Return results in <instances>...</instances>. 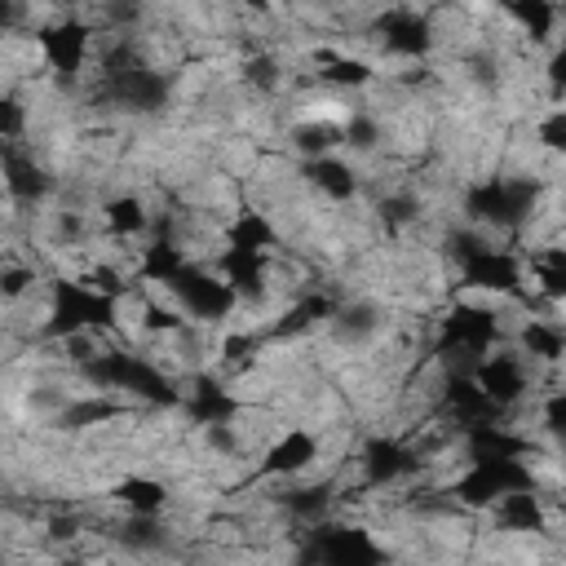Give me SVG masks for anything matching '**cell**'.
I'll list each match as a JSON object with an SVG mask.
<instances>
[{
    "label": "cell",
    "mask_w": 566,
    "mask_h": 566,
    "mask_svg": "<svg viewBox=\"0 0 566 566\" xmlns=\"http://www.w3.org/2000/svg\"><path fill=\"white\" fill-rule=\"evenodd\" d=\"M239 75L248 84V93H261V97H274L283 88V62L270 53V49H252L243 62H239Z\"/></svg>",
    "instance_id": "30bf717a"
},
{
    "label": "cell",
    "mask_w": 566,
    "mask_h": 566,
    "mask_svg": "<svg viewBox=\"0 0 566 566\" xmlns=\"http://www.w3.org/2000/svg\"><path fill=\"white\" fill-rule=\"evenodd\" d=\"M31 44H35V62H40V71L53 75V80H62V84L71 88V84L93 66L97 31H93V22L66 13V18L44 22V27L31 35Z\"/></svg>",
    "instance_id": "6da1fadb"
},
{
    "label": "cell",
    "mask_w": 566,
    "mask_h": 566,
    "mask_svg": "<svg viewBox=\"0 0 566 566\" xmlns=\"http://www.w3.org/2000/svg\"><path fill=\"white\" fill-rule=\"evenodd\" d=\"M279 4H301V0H279Z\"/></svg>",
    "instance_id": "5bb4252c"
},
{
    "label": "cell",
    "mask_w": 566,
    "mask_h": 566,
    "mask_svg": "<svg viewBox=\"0 0 566 566\" xmlns=\"http://www.w3.org/2000/svg\"><path fill=\"white\" fill-rule=\"evenodd\" d=\"M239 9H243L248 18H274L279 0H239Z\"/></svg>",
    "instance_id": "4fadbf2b"
},
{
    "label": "cell",
    "mask_w": 566,
    "mask_h": 566,
    "mask_svg": "<svg viewBox=\"0 0 566 566\" xmlns=\"http://www.w3.org/2000/svg\"><path fill=\"white\" fill-rule=\"evenodd\" d=\"M367 40L394 62H424L433 49V18L411 4H389L371 18Z\"/></svg>",
    "instance_id": "3957f363"
},
{
    "label": "cell",
    "mask_w": 566,
    "mask_h": 566,
    "mask_svg": "<svg viewBox=\"0 0 566 566\" xmlns=\"http://www.w3.org/2000/svg\"><path fill=\"white\" fill-rule=\"evenodd\" d=\"M31 137V102L13 88H0V146H18Z\"/></svg>",
    "instance_id": "8fae6325"
},
{
    "label": "cell",
    "mask_w": 566,
    "mask_h": 566,
    "mask_svg": "<svg viewBox=\"0 0 566 566\" xmlns=\"http://www.w3.org/2000/svg\"><path fill=\"white\" fill-rule=\"evenodd\" d=\"M53 172L49 164L35 155L31 142H18V146H0V190L9 195V203L18 208H40L49 195H53Z\"/></svg>",
    "instance_id": "277c9868"
},
{
    "label": "cell",
    "mask_w": 566,
    "mask_h": 566,
    "mask_svg": "<svg viewBox=\"0 0 566 566\" xmlns=\"http://www.w3.org/2000/svg\"><path fill=\"white\" fill-rule=\"evenodd\" d=\"M155 230V212L137 190H115L97 203V234L106 243H137Z\"/></svg>",
    "instance_id": "52a82bcc"
},
{
    "label": "cell",
    "mask_w": 566,
    "mask_h": 566,
    "mask_svg": "<svg viewBox=\"0 0 566 566\" xmlns=\"http://www.w3.org/2000/svg\"><path fill=\"white\" fill-rule=\"evenodd\" d=\"M296 177L327 208H349L363 195V172H358V164L345 159V150L318 155V159H296Z\"/></svg>",
    "instance_id": "8992f818"
},
{
    "label": "cell",
    "mask_w": 566,
    "mask_h": 566,
    "mask_svg": "<svg viewBox=\"0 0 566 566\" xmlns=\"http://www.w3.org/2000/svg\"><path fill=\"white\" fill-rule=\"evenodd\" d=\"M287 146L296 150V159H318V155H336L345 150V119L340 115H301L287 124Z\"/></svg>",
    "instance_id": "9c48e42d"
},
{
    "label": "cell",
    "mask_w": 566,
    "mask_h": 566,
    "mask_svg": "<svg viewBox=\"0 0 566 566\" xmlns=\"http://www.w3.org/2000/svg\"><path fill=\"white\" fill-rule=\"evenodd\" d=\"M106 500L128 517H164L172 504V486L155 473H124L111 482Z\"/></svg>",
    "instance_id": "ba28073f"
},
{
    "label": "cell",
    "mask_w": 566,
    "mask_h": 566,
    "mask_svg": "<svg viewBox=\"0 0 566 566\" xmlns=\"http://www.w3.org/2000/svg\"><path fill=\"white\" fill-rule=\"evenodd\" d=\"M535 142H539V150L553 155V159L566 150V111H562L557 102L535 119Z\"/></svg>",
    "instance_id": "7c38bea8"
},
{
    "label": "cell",
    "mask_w": 566,
    "mask_h": 566,
    "mask_svg": "<svg viewBox=\"0 0 566 566\" xmlns=\"http://www.w3.org/2000/svg\"><path fill=\"white\" fill-rule=\"evenodd\" d=\"M323 460V438L310 424H279L261 451H256V478L261 482H292L310 478Z\"/></svg>",
    "instance_id": "7a4b0ae2"
},
{
    "label": "cell",
    "mask_w": 566,
    "mask_h": 566,
    "mask_svg": "<svg viewBox=\"0 0 566 566\" xmlns=\"http://www.w3.org/2000/svg\"><path fill=\"white\" fill-rule=\"evenodd\" d=\"M310 535V548L305 557H318V562H332V566H363V562H385V548L371 539V531L363 526H345V522H314L305 526Z\"/></svg>",
    "instance_id": "5b68a950"
}]
</instances>
